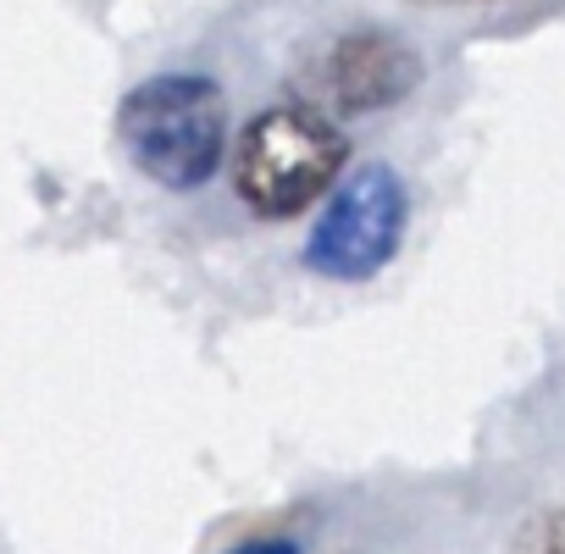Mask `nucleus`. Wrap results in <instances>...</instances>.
I'll return each instance as SVG.
<instances>
[{"label": "nucleus", "mask_w": 565, "mask_h": 554, "mask_svg": "<svg viewBox=\"0 0 565 554\" xmlns=\"http://www.w3.org/2000/svg\"><path fill=\"white\" fill-rule=\"evenodd\" d=\"M422 78H427V62L405 34L361 23V29H344L339 40H328V51L311 62V89H317L311 106L333 111L339 122L377 117V111L405 106L422 89Z\"/></svg>", "instance_id": "obj_4"}, {"label": "nucleus", "mask_w": 565, "mask_h": 554, "mask_svg": "<svg viewBox=\"0 0 565 554\" xmlns=\"http://www.w3.org/2000/svg\"><path fill=\"white\" fill-rule=\"evenodd\" d=\"M117 134L156 189L194 194L227 161V89L211 73H156L122 95Z\"/></svg>", "instance_id": "obj_2"}, {"label": "nucleus", "mask_w": 565, "mask_h": 554, "mask_svg": "<svg viewBox=\"0 0 565 554\" xmlns=\"http://www.w3.org/2000/svg\"><path fill=\"white\" fill-rule=\"evenodd\" d=\"M227 554H300V543L295 537H249V543H238Z\"/></svg>", "instance_id": "obj_6"}, {"label": "nucleus", "mask_w": 565, "mask_h": 554, "mask_svg": "<svg viewBox=\"0 0 565 554\" xmlns=\"http://www.w3.org/2000/svg\"><path fill=\"white\" fill-rule=\"evenodd\" d=\"M227 178L255 222H295L350 172V134L333 111L306 100L260 106L227 145Z\"/></svg>", "instance_id": "obj_1"}, {"label": "nucleus", "mask_w": 565, "mask_h": 554, "mask_svg": "<svg viewBox=\"0 0 565 554\" xmlns=\"http://www.w3.org/2000/svg\"><path fill=\"white\" fill-rule=\"evenodd\" d=\"M510 554H565V510H537L521 532Z\"/></svg>", "instance_id": "obj_5"}, {"label": "nucleus", "mask_w": 565, "mask_h": 554, "mask_svg": "<svg viewBox=\"0 0 565 554\" xmlns=\"http://www.w3.org/2000/svg\"><path fill=\"white\" fill-rule=\"evenodd\" d=\"M405 233H411L405 178L388 161H361L322 200L300 260L322 284H372L399 260Z\"/></svg>", "instance_id": "obj_3"}]
</instances>
